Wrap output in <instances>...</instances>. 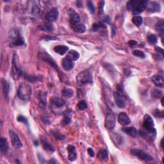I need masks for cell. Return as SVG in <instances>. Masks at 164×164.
Returning <instances> with one entry per match:
<instances>
[{"instance_id":"cell-13","label":"cell","mask_w":164,"mask_h":164,"mask_svg":"<svg viewBox=\"0 0 164 164\" xmlns=\"http://www.w3.org/2000/svg\"><path fill=\"white\" fill-rule=\"evenodd\" d=\"M146 9L148 12L150 13H155L160 12L161 7L160 3L156 1H150L148 2V5H147Z\"/></svg>"},{"instance_id":"cell-15","label":"cell","mask_w":164,"mask_h":164,"mask_svg":"<svg viewBox=\"0 0 164 164\" xmlns=\"http://www.w3.org/2000/svg\"><path fill=\"white\" fill-rule=\"evenodd\" d=\"M0 149H1V152L3 155L8 154V151H9V146H8L7 140L5 138L2 137L0 140Z\"/></svg>"},{"instance_id":"cell-25","label":"cell","mask_w":164,"mask_h":164,"mask_svg":"<svg viewBox=\"0 0 164 164\" xmlns=\"http://www.w3.org/2000/svg\"><path fill=\"white\" fill-rule=\"evenodd\" d=\"M140 0H131L127 3L126 8L129 10H133L137 7V6L139 5L140 3Z\"/></svg>"},{"instance_id":"cell-37","label":"cell","mask_w":164,"mask_h":164,"mask_svg":"<svg viewBox=\"0 0 164 164\" xmlns=\"http://www.w3.org/2000/svg\"><path fill=\"white\" fill-rule=\"evenodd\" d=\"M133 55L136 56L137 57H140V58H145V54L140 50H135L133 52Z\"/></svg>"},{"instance_id":"cell-21","label":"cell","mask_w":164,"mask_h":164,"mask_svg":"<svg viewBox=\"0 0 164 164\" xmlns=\"http://www.w3.org/2000/svg\"><path fill=\"white\" fill-rule=\"evenodd\" d=\"M152 81L153 83L158 87L163 88L164 86L163 76L160 75H155L152 78Z\"/></svg>"},{"instance_id":"cell-41","label":"cell","mask_w":164,"mask_h":164,"mask_svg":"<svg viewBox=\"0 0 164 164\" xmlns=\"http://www.w3.org/2000/svg\"><path fill=\"white\" fill-rule=\"evenodd\" d=\"M18 120L19 122L23 123L24 124H28V120H27V118L23 117V116H22V115L19 116V117H18Z\"/></svg>"},{"instance_id":"cell-1","label":"cell","mask_w":164,"mask_h":164,"mask_svg":"<svg viewBox=\"0 0 164 164\" xmlns=\"http://www.w3.org/2000/svg\"><path fill=\"white\" fill-rule=\"evenodd\" d=\"M12 76L15 80H19L23 75V71L21 69L18 56L14 54L12 62Z\"/></svg>"},{"instance_id":"cell-44","label":"cell","mask_w":164,"mask_h":164,"mask_svg":"<svg viewBox=\"0 0 164 164\" xmlns=\"http://www.w3.org/2000/svg\"><path fill=\"white\" fill-rule=\"evenodd\" d=\"M76 5H77L78 7H82V3L80 1H78L76 2Z\"/></svg>"},{"instance_id":"cell-39","label":"cell","mask_w":164,"mask_h":164,"mask_svg":"<svg viewBox=\"0 0 164 164\" xmlns=\"http://www.w3.org/2000/svg\"><path fill=\"white\" fill-rule=\"evenodd\" d=\"M152 94H153V96L154 98H160V97L162 96V92L160 91V90H159L154 89V90H153Z\"/></svg>"},{"instance_id":"cell-9","label":"cell","mask_w":164,"mask_h":164,"mask_svg":"<svg viewBox=\"0 0 164 164\" xmlns=\"http://www.w3.org/2000/svg\"><path fill=\"white\" fill-rule=\"evenodd\" d=\"M9 134L11 139V142L12 145L15 148H20L23 146V144L21 141L20 140L18 135H17V133L12 130L9 131Z\"/></svg>"},{"instance_id":"cell-38","label":"cell","mask_w":164,"mask_h":164,"mask_svg":"<svg viewBox=\"0 0 164 164\" xmlns=\"http://www.w3.org/2000/svg\"><path fill=\"white\" fill-rule=\"evenodd\" d=\"M87 6L89 8V10H90V12L92 13V14H94L95 12V7L94 5V3L92 1H88L87 2Z\"/></svg>"},{"instance_id":"cell-12","label":"cell","mask_w":164,"mask_h":164,"mask_svg":"<svg viewBox=\"0 0 164 164\" xmlns=\"http://www.w3.org/2000/svg\"><path fill=\"white\" fill-rule=\"evenodd\" d=\"M114 100L117 106L120 109H123L126 106V101L124 98L119 92H115L114 93Z\"/></svg>"},{"instance_id":"cell-23","label":"cell","mask_w":164,"mask_h":164,"mask_svg":"<svg viewBox=\"0 0 164 164\" xmlns=\"http://www.w3.org/2000/svg\"><path fill=\"white\" fill-rule=\"evenodd\" d=\"M66 58L71 61H75L80 58V54L75 50H71L67 53Z\"/></svg>"},{"instance_id":"cell-19","label":"cell","mask_w":164,"mask_h":164,"mask_svg":"<svg viewBox=\"0 0 164 164\" xmlns=\"http://www.w3.org/2000/svg\"><path fill=\"white\" fill-rule=\"evenodd\" d=\"M67 151H68V153H69V156H68L69 160L71 162L75 161L77 157V154H76L75 147L73 146H71V145L67 147Z\"/></svg>"},{"instance_id":"cell-34","label":"cell","mask_w":164,"mask_h":164,"mask_svg":"<svg viewBox=\"0 0 164 164\" xmlns=\"http://www.w3.org/2000/svg\"><path fill=\"white\" fill-rule=\"evenodd\" d=\"M156 28H157V30H158V31L159 32L160 34L162 37H163V21H159V22L157 23V24L156 25Z\"/></svg>"},{"instance_id":"cell-43","label":"cell","mask_w":164,"mask_h":164,"mask_svg":"<svg viewBox=\"0 0 164 164\" xmlns=\"http://www.w3.org/2000/svg\"><path fill=\"white\" fill-rule=\"evenodd\" d=\"M128 44L130 45L131 46H134L135 45L137 44V42L135 41H133V40H131V41H129V42H128Z\"/></svg>"},{"instance_id":"cell-45","label":"cell","mask_w":164,"mask_h":164,"mask_svg":"<svg viewBox=\"0 0 164 164\" xmlns=\"http://www.w3.org/2000/svg\"><path fill=\"white\" fill-rule=\"evenodd\" d=\"M57 161H54V159L51 160L49 162V163H57Z\"/></svg>"},{"instance_id":"cell-16","label":"cell","mask_w":164,"mask_h":164,"mask_svg":"<svg viewBox=\"0 0 164 164\" xmlns=\"http://www.w3.org/2000/svg\"><path fill=\"white\" fill-rule=\"evenodd\" d=\"M118 120L119 123L121 125H123V126H126V125L131 123V120L129 119L128 115L125 112H121V113L119 114Z\"/></svg>"},{"instance_id":"cell-29","label":"cell","mask_w":164,"mask_h":164,"mask_svg":"<svg viewBox=\"0 0 164 164\" xmlns=\"http://www.w3.org/2000/svg\"><path fill=\"white\" fill-rule=\"evenodd\" d=\"M42 143L43 148H44L45 150L49 151H54L53 147L52 146H51L47 140H42Z\"/></svg>"},{"instance_id":"cell-24","label":"cell","mask_w":164,"mask_h":164,"mask_svg":"<svg viewBox=\"0 0 164 164\" xmlns=\"http://www.w3.org/2000/svg\"><path fill=\"white\" fill-rule=\"evenodd\" d=\"M69 49V47L66 46H57L54 47V51L56 53H58L60 55H63L65 53H67V51Z\"/></svg>"},{"instance_id":"cell-42","label":"cell","mask_w":164,"mask_h":164,"mask_svg":"<svg viewBox=\"0 0 164 164\" xmlns=\"http://www.w3.org/2000/svg\"><path fill=\"white\" fill-rule=\"evenodd\" d=\"M88 153L89 154V155L91 157H93L94 156V151H93V149L92 148H89L88 149Z\"/></svg>"},{"instance_id":"cell-27","label":"cell","mask_w":164,"mask_h":164,"mask_svg":"<svg viewBox=\"0 0 164 164\" xmlns=\"http://www.w3.org/2000/svg\"><path fill=\"white\" fill-rule=\"evenodd\" d=\"M72 28L75 32L78 33H83L85 32V30H86V28L85 27V25L83 24H76V25L74 26V27H72Z\"/></svg>"},{"instance_id":"cell-6","label":"cell","mask_w":164,"mask_h":164,"mask_svg":"<svg viewBox=\"0 0 164 164\" xmlns=\"http://www.w3.org/2000/svg\"><path fill=\"white\" fill-rule=\"evenodd\" d=\"M143 127L145 130L153 135H156L157 131L154 128V124L153 119L150 115H146L143 120Z\"/></svg>"},{"instance_id":"cell-32","label":"cell","mask_w":164,"mask_h":164,"mask_svg":"<svg viewBox=\"0 0 164 164\" xmlns=\"http://www.w3.org/2000/svg\"><path fill=\"white\" fill-rule=\"evenodd\" d=\"M41 28L43 30H44V31H47V32H52L54 29L51 23H47L44 24L42 26Z\"/></svg>"},{"instance_id":"cell-26","label":"cell","mask_w":164,"mask_h":164,"mask_svg":"<svg viewBox=\"0 0 164 164\" xmlns=\"http://www.w3.org/2000/svg\"><path fill=\"white\" fill-rule=\"evenodd\" d=\"M2 87H3V91L4 96L5 98H8V94H9V85L7 83V81L5 80H2Z\"/></svg>"},{"instance_id":"cell-7","label":"cell","mask_w":164,"mask_h":164,"mask_svg":"<svg viewBox=\"0 0 164 164\" xmlns=\"http://www.w3.org/2000/svg\"><path fill=\"white\" fill-rule=\"evenodd\" d=\"M131 153L133 155V156H135L144 161L149 162V161H152L153 160V158L151 156V155L146 153V152L143 151L137 148L132 149L131 150Z\"/></svg>"},{"instance_id":"cell-5","label":"cell","mask_w":164,"mask_h":164,"mask_svg":"<svg viewBox=\"0 0 164 164\" xmlns=\"http://www.w3.org/2000/svg\"><path fill=\"white\" fill-rule=\"evenodd\" d=\"M10 42L11 45L16 47L21 46L25 44L24 38L18 30H14L10 34Z\"/></svg>"},{"instance_id":"cell-4","label":"cell","mask_w":164,"mask_h":164,"mask_svg":"<svg viewBox=\"0 0 164 164\" xmlns=\"http://www.w3.org/2000/svg\"><path fill=\"white\" fill-rule=\"evenodd\" d=\"M77 83L80 85H85L93 83V78L91 72L89 71H83L80 72L76 76Z\"/></svg>"},{"instance_id":"cell-11","label":"cell","mask_w":164,"mask_h":164,"mask_svg":"<svg viewBox=\"0 0 164 164\" xmlns=\"http://www.w3.org/2000/svg\"><path fill=\"white\" fill-rule=\"evenodd\" d=\"M59 16V12L58 8H53L48 12L47 13L46 16V18L49 23H53L54 21H57Z\"/></svg>"},{"instance_id":"cell-18","label":"cell","mask_w":164,"mask_h":164,"mask_svg":"<svg viewBox=\"0 0 164 164\" xmlns=\"http://www.w3.org/2000/svg\"><path fill=\"white\" fill-rule=\"evenodd\" d=\"M71 17H70V23L71 24L72 27H74V26L80 24V16L76 13L74 10L72 9V13L70 14Z\"/></svg>"},{"instance_id":"cell-17","label":"cell","mask_w":164,"mask_h":164,"mask_svg":"<svg viewBox=\"0 0 164 164\" xmlns=\"http://www.w3.org/2000/svg\"><path fill=\"white\" fill-rule=\"evenodd\" d=\"M122 131L126 133L127 135L132 137H137L139 135V132L137 129L134 127H125L122 128Z\"/></svg>"},{"instance_id":"cell-40","label":"cell","mask_w":164,"mask_h":164,"mask_svg":"<svg viewBox=\"0 0 164 164\" xmlns=\"http://www.w3.org/2000/svg\"><path fill=\"white\" fill-rule=\"evenodd\" d=\"M26 78H27V80L32 81V82H35V81H38L39 80L38 79V77L37 76H26Z\"/></svg>"},{"instance_id":"cell-31","label":"cell","mask_w":164,"mask_h":164,"mask_svg":"<svg viewBox=\"0 0 164 164\" xmlns=\"http://www.w3.org/2000/svg\"><path fill=\"white\" fill-rule=\"evenodd\" d=\"M98 157H100L103 161H107L109 159L108 157V153L106 150H101L100 151L98 154Z\"/></svg>"},{"instance_id":"cell-30","label":"cell","mask_w":164,"mask_h":164,"mask_svg":"<svg viewBox=\"0 0 164 164\" xmlns=\"http://www.w3.org/2000/svg\"><path fill=\"white\" fill-rule=\"evenodd\" d=\"M132 22L133 24H135L137 27H139L143 22V19L140 16H135L132 18Z\"/></svg>"},{"instance_id":"cell-20","label":"cell","mask_w":164,"mask_h":164,"mask_svg":"<svg viewBox=\"0 0 164 164\" xmlns=\"http://www.w3.org/2000/svg\"><path fill=\"white\" fill-rule=\"evenodd\" d=\"M38 100H39V107L41 109H45L47 105V99L46 94L43 92H39L38 93Z\"/></svg>"},{"instance_id":"cell-33","label":"cell","mask_w":164,"mask_h":164,"mask_svg":"<svg viewBox=\"0 0 164 164\" xmlns=\"http://www.w3.org/2000/svg\"><path fill=\"white\" fill-rule=\"evenodd\" d=\"M158 38L154 34H150L148 36V41L151 44H155L157 42Z\"/></svg>"},{"instance_id":"cell-3","label":"cell","mask_w":164,"mask_h":164,"mask_svg":"<svg viewBox=\"0 0 164 164\" xmlns=\"http://www.w3.org/2000/svg\"><path fill=\"white\" fill-rule=\"evenodd\" d=\"M32 95V87L30 85L27 83L21 84L18 89V97L24 101H27L30 100Z\"/></svg>"},{"instance_id":"cell-8","label":"cell","mask_w":164,"mask_h":164,"mask_svg":"<svg viewBox=\"0 0 164 164\" xmlns=\"http://www.w3.org/2000/svg\"><path fill=\"white\" fill-rule=\"evenodd\" d=\"M105 126L109 129H114L115 126V117L113 113L109 112L106 115L105 120Z\"/></svg>"},{"instance_id":"cell-22","label":"cell","mask_w":164,"mask_h":164,"mask_svg":"<svg viewBox=\"0 0 164 164\" xmlns=\"http://www.w3.org/2000/svg\"><path fill=\"white\" fill-rule=\"evenodd\" d=\"M62 67L64 69V70L67 71H71L74 67V63L71 60L67 59V58H64L62 60Z\"/></svg>"},{"instance_id":"cell-28","label":"cell","mask_w":164,"mask_h":164,"mask_svg":"<svg viewBox=\"0 0 164 164\" xmlns=\"http://www.w3.org/2000/svg\"><path fill=\"white\" fill-rule=\"evenodd\" d=\"M62 96L66 98H70L74 95V91L71 89H65L62 91Z\"/></svg>"},{"instance_id":"cell-2","label":"cell","mask_w":164,"mask_h":164,"mask_svg":"<svg viewBox=\"0 0 164 164\" xmlns=\"http://www.w3.org/2000/svg\"><path fill=\"white\" fill-rule=\"evenodd\" d=\"M51 109L55 114L62 113L66 107V102L62 99L58 97H53L50 101Z\"/></svg>"},{"instance_id":"cell-14","label":"cell","mask_w":164,"mask_h":164,"mask_svg":"<svg viewBox=\"0 0 164 164\" xmlns=\"http://www.w3.org/2000/svg\"><path fill=\"white\" fill-rule=\"evenodd\" d=\"M148 2L147 1H144L142 0L140 1L139 4L137 6V7L133 10V14L134 15H139L143 12L144 10L146 9L147 5H148Z\"/></svg>"},{"instance_id":"cell-36","label":"cell","mask_w":164,"mask_h":164,"mask_svg":"<svg viewBox=\"0 0 164 164\" xmlns=\"http://www.w3.org/2000/svg\"><path fill=\"white\" fill-rule=\"evenodd\" d=\"M71 122V117L69 115L66 114L64 116V118L62 120V125H64V126H66V125H68L69 124H70Z\"/></svg>"},{"instance_id":"cell-10","label":"cell","mask_w":164,"mask_h":164,"mask_svg":"<svg viewBox=\"0 0 164 164\" xmlns=\"http://www.w3.org/2000/svg\"><path fill=\"white\" fill-rule=\"evenodd\" d=\"M38 58H41L42 60L49 63L51 66L54 67L56 70H58V67L57 64H56L52 58L50 57V56L46 52H40L38 55Z\"/></svg>"},{"instance_id":"cell-35","label":"cell","mask_w":164,"mask_h":164,"mask_svg":"<svg viewBox=\"0 0 164 164\" xmlns=\"http://www.w3.org/2000/svg\"><path fill=\"white\" fill-rule=\"evenodd\" d=\"M78 109L80 110H85L88 108L87 103L85 101H81L79 102L78 104Z\"/></svg>"}]
</instances>
